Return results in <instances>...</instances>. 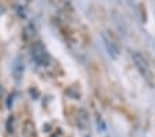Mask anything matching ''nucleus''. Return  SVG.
Returning a JSON list of instances; mask_svg holds the SVG:
<instances>
[{
  "label": "nucleus",
  "instance_id": "4",
  "mask_svg": "<svg viewBox=\"0 0 155 137\" xmlns=\"http://www.w3.org/2000/svg\"><path fill=\"white\" fill-rule=\"evenodd\" d=\"M24 71H25V64H24L22 58L17 57L13 62V76L17 82H21L22 80V76H24Z\"/></svg>",
  "mask_w": 155,
  "mask_h": 137
},
{
  "label": "nucleus",
  "instance_id": "2",
  "mask_svg": "<svg viewBox=\"0 0 155 137\" xmlns=\"http://www.w3.org/2000/svg\"><path fill=\"white\" fill-rule=\"evenodd\" d=\"M101 36H103L104 46H105V49H107V51H108V54H110V57L114 60H116L119 57V46H118V43L115 42L112 35L108 32H103Z\"/></svg>",
  "mask_w": 155,
  "mask_h": 137
},
{
  "label": "nucleus",
  "instance_id": "1",
  "mask_svg": "<svg viewBox=\"0 0 155 137\" xmlns=\"http://www.w3.org/2000/svg\"><path fill=\"white\" fill-rule=\"evenodd\" d=\"M31 57L35 61V64H38L39 67H47L48 62H50V57H48L42 42H35L32 44V47H31Z\"/></svg>",
  "mask_w": 155,
  "mask_h": 137
},
{
  "label": "nucleus",
  "instance_id": "5",
  "mask_svg": "<svg viewBox=\"0 0 155 137\" xmlns=\"http://www.w3.org/2000/svg\"><path fill=\"white\" fill-rule=\"evenodd\" d=\"M7 132L8 133H13L14 132V116H10L8 121H7Z\"/></svg>",
  "mask_w": 155,
  "mask_h": 137
},
{
  "label": "nucleus",
  "instance_id": "3",
  "mask_svg": "<svg viewBox=\"0 0 155 137\" xmlns=\"http://www.w3.org/2000/svg\"><path fill=\"white\" fill-rule=\"evenodd\" d=\"M132 58H133V62H134L136 68L139 69L140 73H141L145 79H150V68H148V64H147V60H145L140 53H133Z\"/></svg>",
  "mask_w": 155,
  "mask_h": 137
}]
</instances>
